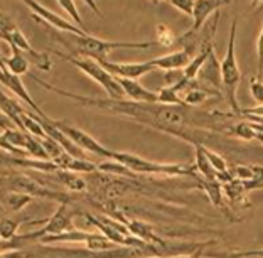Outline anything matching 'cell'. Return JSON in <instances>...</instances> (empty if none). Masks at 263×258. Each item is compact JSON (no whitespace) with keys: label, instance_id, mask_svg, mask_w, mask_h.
Segmentation results:
<instances>
[{"label":"cell","instance_id":"obj_1","mask_svg":"<svg viewBox=\"0 0 263 258\" xmlns=\"http://www.w3.org/2000/svg\"><path fill=\"white\" fill-rule=\"evenodd\" d=\"M32 80L41 85L43 88L54 91L61 95L64 98L74 100L83 106L89 108H98V110L115 113V115H122L135 120V122L147 125V127L157 128L165 134H171L174 137H179L182 140H187L194 145V143H202L201 140L206 139V132L201 134L199 130L194 128H186V123L189 120V112L187 106H171V105H160V103H137L132 100H111V98H89V97H81V95L66 91L51 83L43 81L35 75H31Z\"/></svg>","mask_w":263,"mask_h":258},{"label":"cell","instance_id":"obj_2","mask_svg":"<svg viewBox=\"0 0 263 258\" xmlns=\"http://www.w3.org/2000/svg\"><path fill=\"white\" fill-rule=\"evenodd\" d=\"M59 44H63L68 49L69 56L78 58H91L97 61H103L108 58V54L117 49H148V47L159 46L157 43H117V41H105L95 38L91 34L78 35V34H64L54 32L52 34Z\"/></svg>","mask_w":263,"mask_h":258},{"label":"cell","instance_id":"obj_3","mask_svg":"<svg viewBox=\"0 0 263 258\" xmlns=\"http://www.w3.org/2000/svg\"><path fill=\"white\" fill-rule=\"evenodd\" d=\"M111 160L118 162L132 174H160L165 177H193L197 184L201 186L202 177L197 174L196 165H186V164H160L148 159H143L140 155L130 154V152H118L113 151Z\"/></svg>","mask_w":263,"mask_h":258},{"label":"cell","instance_id":"obj_4","mask_svg":"<svg viewBox=\"0 0 263 258\" xmlns=\"http://www.w3.org/2000/svg\"><path fill=\"white\" fill-rule=\"evenodd\" d=\"M236 24H238L236 19L231 22L228 49H226L224 58L221 59V78H223V95L231 106L233 115L240 117L241 106L238 105L236 89L240 86V81H241V71L238 68V61H236V27H238Z\"/></svg>","mask_w":263,"mask_h":258},{"label":"cell","instance_id":"obj_5","mask_svg":"<svg viewBox=\"0 0 263 258\" xmlns=\"http://www.w3.org/2000/svg\"><path fill=\"white\" fill-rule=\"evenodd\" d=\"M2 181L7 191H14V193H24L46 201H58L59 205H63V202H69L71 205L73 202L71 194H64L56 189H51V186L27 176V174H15L14 171H5L2 174Z\"/></svg>","mask_w":263,"mask_h":258},{"label":"cell","instance_id":"obj_6","mask_svg":"<svg viewBox=\"0 0 263 258\" xmlns=\"http://www.w3.org/2000/svg\"><path fill=\"white\" fill-rule=\"evenodd\" d=\"M54 54L61 59H64V61H68L73 66H76L78 69L83 71L85 75H88L93 81H97L98 85L110 95L111 100H125V91L120 86V83H118V80L110 73L108 69H105L97 59L69 56L68 52H61V51H54Z\"/></svg>","mask_w":263,"mask_h":258},{"label":"cell","instance_id":"obj_7","mask_svg":"<svg viewBox=\"0 0 263 258\" xmlns=\"http://www.w3.org/2000/svg\"><path fill=\"white\" fill-rule=\"evenodd\" d=\"M0 32H2V39L10 46V49H19L31 61V64H35L41 71H51L52 61L49 54L35 51L10 17L2 15V19H0Z\"/></svg>","mask_w":263,"mask_h":258},{"label":"cell","instance_id":"obj_8","mask_svg":"<svg viewBox=\"0 0 263 258\" xmlns=\"http://www.w3.org/2000/svg\"><path fill=\"white\" fill-rule=\"evenodd\" d=\"M54 123H56V127L74 143L76 147L81 149L83 152H89V154L98 155V157L111 160V155H113L111 149H106L105 145H101L97 139H93V137L89 134H86V132H83L81 128L74 127V125H69L68 122H63V120H54Z\"/></svg>","mask_w":263,"mask_h":258},{"label":"cell","instance_id":"obj_9","mask_svg":"<svg viewBox=\"0 0 263 258\" xmlns=\"http://www.w3.org/2000/svg\"><path fill=\"white\" fill-rule=\"evenodd\" d=\"M24 4H26L27 7L31 9L34 21H37L39 24L51 26V27L58 29L59 32H64V34H78V35L88 34L85 31H81V29L78 27L76 24H73L71 21H66V19H63V17L56 15L54 12H51L49 9H46L43 4L35 2V0H26Z\"/></svg>","mask_w":263,"mask_h":258},{"label":"cell","instance_id":"obj_10","mask_svg":"<svg viewBox=\"0 0 263 258\" xmlns=\"http://www.w3.org/2000/svg\"><path fill=\"white\" fill-rule=\"evenodd\" d=\"M105 69H108L113 76L117 78H125V80H135L139 81V78L145 76L151 71L157 69L154 59H148V61L143 63H111L108 59H103V61H98Z\"/></svg>","mask_w":263,"mask_h":258},{"label":"cell","instance_id":"obj_11","mask_svg":"<svg viewBox=\"0 0 263 258\" xmlns=\"http://www.w3.org/2000/svg\"><path fill=\"white\" fill-rule=\"evenodd\" d=\"M0 81H2V85L7 88L9 91H12V93L15 95V97H19L24 101V103L29 105V108H31V110L35 113V115H39L41 118H46L47 117L46 113L37 106V103H35V101L32 100L31 95H29L27 88L24 86V83L21 80V76L12 75L5 64H2V68H0Z\"/></svg>","mask_w":263,"mask_h":258},{"label":"cell","instance_id":"obj_12","mask_svg":"<svg viewBox=\"0 0 263 258\" xmlns=\"http://www.w3.org/2000/svg\"><path fill=\"white\" fill-rule=\"evenodd\" d=\"M202 86L211 89V91L218 93L223 97V78H221V61H218L214 51L209 54L204 66L201 68L199 75L196 78Z\"/></svg>","mask_w":263,"mask_h":258},{"label":"cell","instance_id":"obj_13","mask_svg":"<svg viewBox=\"0 0 263 258\" xmlns=\"http://www.w3.org/2000/svg\"><path fill=\"white\" fill-rule=\"evenodd\" d=\"M228 0H196L194 4V14H193V27L189 29V32L197 34L202 27L206 26V22L211 14L219 12L221 7L230 5Z\"/></svg>","mask_w":263,"mask_h":258},{"label":"cell","instance_id":"obj_14","mask_svg":"<svg viewBox=\"0 0 263 258\" xmlns=\"http://www.w3.org/2000/svg\"><path fill=\"white\" fill-rule=\"evenodd\" d=\"M117 78V76H115ZM120 86L125 91V98L137 101V103H159L157 91H151L145 86H142L135 80H125V78H117Z\"/></svg>","mask_w":263,"mask_h":258},{"label":"cell","instance_id":"obj_15","mask_svg":"<svg viewBox=\"0 0 263 258\" xmlns=\"http://www.w3.org/2000/svg\"><path fill=\"white\" fill-rule=\"evenodd\" d=\"M4 165H15V167H26V169H34L44 174H58L59 165L54 160H43V159H19V157H5Z\"/></svg>","mask_w":263,"mask_h":258},{"label":"cell","instance_id":"obj_16","mask_svg":"<svg viewBox=\"0 0 263 258\" xmlns=\"http://www.w3.org/2000/svg\"><path fill=\"white\" fill-rule=\"evenodd\" d=\"M194 152H196V169L197 174L204 179V181H218V172L214 171L211 160L206 155V145L202 143H194Z\"/></svg>","mask_w":263,"mask_h":258},{"label":"cell","instance_id":"obj_17","mask_svg":"<svg viewBox=\"0 0 263 258\" xmlns=\"http://www.w3.org/2000/svg\"><path fill=\"white\" fill-rule=\"evenodd\" d=\"M201 189L206 193L208 199L211 201V205L214 208H218V209H221V211H224V213H230L228 206H226V197H224L223 184H221L219 181H204V179H202Z\"/></svg>","mask_w":263,"mask_h":258},{"label":"cell","instance_id":"obj_18","mask_svg":"<svg viewBox=\"0 0 263 258\" xmlns=\"http://www.w3.org/2000/svg\"><path fill=\"white\" fill-rule=\"evenodd\" d=\"M58 182L64 186V188L69 189V193H83L88 188V181L86 177H83L81 174L76 172H69V171H59L58 174H54Z\"/></svg>","mask_w":263,"mask_h":258},{"label":"cell","instance_id":"obj_19","mask_svg":"<svg viewBox=\"0 0 263 258\" xmlns=\"http://www.w3.org/2000/svg\"><path fill=\"white\" fill-rule=\"evenodd\" d=\"M2 64L7 66L12 75L22 76L29 73V64H31V61L19 49H12L10 58H2Z\"/></svg>","mask_w":263,"mask_h":258},{"label":"cell","instance_id":"obj_20","mask_svg":"<svg viewBox=\"0 0 263 258\" xmlns=\"http://www.w3.org/2000/svg\"><path fill=\"white\" fill-rule=\"evenodd\" d=\"M2 142L9 143V145L15 147V149H22V151H26L27 142H29V134H27V132L19 130V128H7V127H4Z\"/></svg>","mask_w":263,"mask_h":258},{"label":"cell","instance_id":"obj_21","mask_svg":"<svg viewBox=\"0 0 263 258\" xmlns=\"http://www.w3.org/2000/svg\"><path fill=\"white\" fill-rule=\"evenodd\" d=\"M5 199V205L14 213H21L24 208H26L29 202H31L34 197L29 196V194H24V193H14V191H7L4 196Z\"/></svg>","mask_w":263,"mask_h":258},{"label":"cell","instance_id":"obj_22","mask_svg":"<svg viewBox=\"0 0 263 258\" xmlns=\"http://www.w3.org/2000/svg\"><path fill=\"white\" fill-rule=\"evenodd\" d=\"M260 256L263 258V248L261 250H247V251H208L204 258H252Z\"/></svg>","mask_w":263,"mask_h":258},{"label":"cell","instance_id":"obj_23","mask_svg":"<svg viewBox=\"0 0 263 258\" xmlns=\"http://www.w3.org/2000/svg\"><path fill=\"white\" fill-rule=\"evenodd\" d=\"M155 32H157V44L164 46V47H172L174 44H177L179 35H176V32L167 26V24H157L155 27Z\"/></svg>","mask_w":263,"mask_h":258},{"label":"cell","instance_id":"obj_24","mask_svg":"<svg viewBox=\"0 0 263 258\" xmlns=\"http://www.w3.org/2000/svg\"><path fill=\"white\" fill-rule=\"evenodd\" d=\"M233 176H235L236 181H241V182H253L255 179V165H235L231 169Z\"/></svg>","mask_w":263,"mask_h":258},{"label":"cell","instance_id":"obj_25","mask_svg":"<svg viewBox=\"0 0 263 258\" xmlns=\"http://www.w3.org/2000/svg\"><path fill=\"white\" fill-rule=\"evenodd\" d=\"M59 5L68 12V14L73 17V21H74V24L78 27L81 29V31H85V32H88L86 31V27H85V22H83V19H81V15H80V12H78V9H76V2L74 0H59ZM89 34V32H88Z\"/></svg>","mask_w":263,"mask_h":258},{"label":"cell","instance_id":"obj_26","mask_svg":"<svg viewBox=\"0 0 263 258\" xmlns=\"http://www.w3.org/2000/svg\"><path fill=\"white\" fill-rule=\"evenodd\" d=\"M206 155H208V159L211 160V164L214 167V171L218 172V176H221V174H226L230 171V167H228V164H226V159L223 157V155H219L218 152L211 151L209 147H206Z\"/></svg>","mask_w":263,"mask_h":258},{"label":"cell","instance_id":"obj_27","mask_svg":"<svg viewBox=\"0 0 263 258\" xmlns=\"http://www.w3.org/2000/svg\"><path fill=\"white\" fill-rule=\"evenodd\" d=\"M167 4L172 5V7L177 9V10H181L182 14H186L189 17H193V14H194L196 0H169Z\"/></svg>","mask_w":263,"mask_h":258},{"label":"cell","instance_id":"obj_28","mask_svg":"<svg viewBox=\"0 0 263 258\" xmlns=\"http://www.w3.org/2000/svg\"><path fill=\"white\" fill-rule=\"evenodd\" d=\"M250 93L256 103L263 105V81L258 78H250Z\"/></svg>","mask_w":263,"mask_h":258},{"label":"cell","instance_id":"obj_29","mask_svg":"<svg viewBox=\"0 0 263 258\" xmlns=\"http://www.w3.org/2000/svg\"><path fill=\"white\" fill-rule=\"evenodd\" d=\"M216 243V239H209V242H202L201 247L197 248L196 251H193V253L189 255H176V256H171V258H204V253H206V248L211 247V245Z\"/></svg>","mask_w":263,"mask_h":258},{"label":"cell","instance_id":"obj_30","mask_svg":"<svg viewBox=\"0 0 263 258\" xmlns=\"http://www.w3.org/2000/svg\"><path fill=\"white\" fill-rule=\"evenodd\" d=\"M256 56H258V75H256V78L261 80V76H263V26L258 35V41H256Z\"/></svg>","mask_w":263,"mask_h":258},{"label":"cell","instance_id":"obj_31","mask_svg":"<svg viewBox=\"0 0 263 258\" xmlns=\"http://www.w3.org/2000/svg\"><path fill=\"white\" fill-rule=\"evenodd\" d=\"M241 115H253V117H261L263 118V105L253 106V108H241Z\"/></svg>","mask_w":263,"mask_h":258},{"label":"cell","instance_id":"obj_32","mask_svg":"<svg viewBox=\"0 0 263 258\" xmlns=\"http://www.w3.org/2000/svg\"><path fill=\"white\" fill-rule=\"evenodd\" d=\"M255 140H258L260 143H263V134H261V132H256V134H255Z\"/></svg>","mask_w":263,"mask_h":258},{"label":"cell","instance_id":"obj_33","mask_svg":"<svg viewBox=\"0 0 263 258\" xmlns=\"http://www.w3.org/2000/svg\"><path fill=\"white\" fill-rule=\"evenodd\" d=\"M140 258H162V256H140Z\"/></svg>","mask_w":263,"mask_h":258}]
</instances>
